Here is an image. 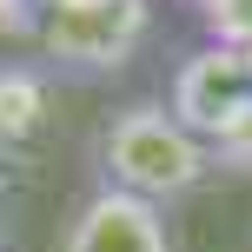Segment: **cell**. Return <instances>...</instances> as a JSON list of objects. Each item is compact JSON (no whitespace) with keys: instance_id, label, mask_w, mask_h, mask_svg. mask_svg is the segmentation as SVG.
<instances>
[{"instance_id":"obj_1","label":"cell","mask_w":252,"mask_h":252,"mask_svg":"<svg viewBox=\"0 0 252 252\" xmlns=\"http://www.w3.org/2000/svg\"><path fill=\"white\" fill-rule=\"evenodd\" d=\"M87 173L93 186H113V192H133V199H153V206H186L213 186V153L192 126L173 120V106L159 93H139V100H120L106 106L100 126L87 139Z\"/></svg>"},{"instance_id":"obj_2","label":"cell","mask_w":252,"mask_h":252,"mask_svg":"<svg viewBox=\"0 0 252 252\" xmlns=\"http://www.w3.org/2000/svg\"><path fill=\"white\" fill-rule=\"evenodd\" d=\"M153 47V0H40L33 60L53 80H113Z\"/></svg>"},{"instance_id":"obj_3","label":"cell","mask_w":252,"mask_h":252,"mask_svg":"<svg viewBox=\"0 0 252 252\" xmlns=\"http://www.w3.org/2000/svg\"><path fill=\"white\" fill-rule=\"evenodd\" d=\"M53 252H179V226L153 199H133V192H113V186H87L66 206L60 232H53Z\"/></svg>"},{"instance_id":"obj_4","label":"cell","mask_w":252,"mask_h":252,"mask_svg":"<svg viewBox=\"0 0 252 252\" xmlns=\"http://www.w3.org/2000/svg\"><path fill=\"white\" fill-rule=\"evenodd\" d=\"M159 100L173 106L179 126H192L199 139H213L219 126L252 100V53H232V47L199 40V47L179 53V66H173V80H166Z\"/></svg>"},{"instance_id":"obj_5","label":"cell","mask_w":252,"mask_h":252,"mask_svg":"<svg viewBox=\"0 0 252 252\" xmlns=\"http://www.w3.org/2000/svg\"><path fill=\"white\" fill-rule=\"evenodd\" d=\"M60 126V80L40 60H0V166H33Z\"/></svg>"},{"instance_id":"obj_6","label":"cell","mask_w":252,"mask_h":252,"mask_svg":"<svg viewBox=\"0 0 252 252\" xmlns=\"http://www.w3.org/2000/svg\"><path fill=\"white\" fill-rule=\"evenodd\" d=\"M199 27V40L213 47H232V53H252V0H179Z\"/></svg>"},{"instance_id":"obj_7","label":"cell","mask_w":252,"mask_h":252,"mask_svg":"<svg viewBox=\"0 0 252 252\" xmlns=\"http://www.w3.org/2000/svg\"><path fill=\"white\" fill-rule=\"evenodd\" d=\"M206 153H213V173L219 179H252V100L206 139Z\"/></svg>"}]
</instances>
